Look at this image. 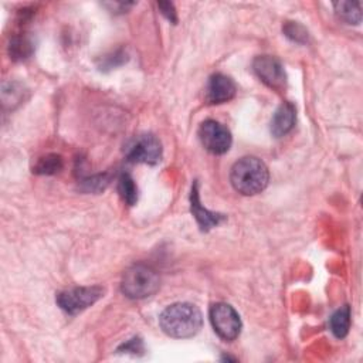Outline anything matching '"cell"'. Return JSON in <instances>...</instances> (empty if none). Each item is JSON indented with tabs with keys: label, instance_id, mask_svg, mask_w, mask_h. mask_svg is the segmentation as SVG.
I'll return each instance as SVG.
<instances>
[{
	"label": "cell",
	"instance_id": "obj_1",
	"mask_svg": "<svg viewBox=\"0 0 363 363\" xmlns=\"http://www.w3.org/2000/svg\"><path fill=\"white\" fill-rule=\"evenodd\" d=\"M162 330L170 337L186 339L194 336L201 325V312L196 305L187 302H177L169 305L159 318Z\"/></svg>",
	"mask_w": 363,
	"mask_h": 363
},
{
	"label": "cell",
	"instance_id": "obj_2",
	"mask_svg": "<svg viewBox=\"0 0 363 363\" xmlns=\"http://www.w3.org/2000/svg\"><path fill=\"white\" fill-rule=\"evenodd\" d=\"M230 180L238 193L244 196H254L267 187L269 173L262 160L254 156H247L234 163Z\"/></svg>",
	"mask_w": 363,
	"mask_h": 363
},
{
	"label": "cell",
	"instance_id": "obj_3",
	"mask_svg": "<svg viewBox=\"0 0 363 363\" xmlns=\"http://www.w3.org/2000/svg\"><path fill=\"white\" fill-rule=\"evenodd\" d=\"M159 288V275L145 264H136L123 272L121 289L130 299H143Z\"/></svg>",
	"mask_w": 363,
	"mask_h": 363
},
{
	"label": "cell",
	"instance_id": "obj_4",
	"mask_svg": "<svg viewBox=\"0 0 363 363\" xmlns=\"http://www.w3.org/2000/svg\"><path fill=\"white\" fill-rule=\"evenodd\" d=\"M102 296L104 289L101 286H77L60 292L57 295V303L67 313L75 315L92 306Z\"/></svg>",
	"mask_w": 363,
	"mask_h": 363
},
{
	"label": "cell",
	"instance_id": "obj_5",
	"mask_svg": "<svg viewBox=\"0 0 363 363\" xmlns=\"http://www.w3.org/2000/svg\"><path fill=\"white\" fill-rule=\"evenodd\" d=\"M210 320L216 333L224 340H234L241 332V319L237 311L224 302L214 303L210 308Z\"/></svg>",
	"mask_w": 363,
	"mask_h": 363
},
{
	"label": "cell",
	"instance_id": "obj_6",
	"mask_svg": "<svg viewBox=\"0 0 363 363\" xmlns=\"http://www.w3.org/2000/svg\"><path fill=\"white\" fill-rule=\"evenodd\" d=\"M128 160L133 163L155 164L162 157L160 140L150 133H143L135 136L125 147Z\"/></svg>",
	"mask_w": 363,
	"mask_h": 363
},
{
	"label": "cell",
	"instance_id": "obj_7",
	"mask_svg": "<svg viewBox=\"0 0 363 363\" xmlns=\"http://www.w3.org/2000/svg\"><path fill=\"white\" fill-rule=\"evenodd\" d=\"M199 138L201 145L214 155L225 153L231 146V133L220 122L207 119L199 128Z\"/></svg>",
	"mask_w": 363,
	"mask_h": 363
},
{
	"label": "cell",
	"instance_id": "obj_8",
	"mask_svg": "<svg viewBox=\"0 0 363 363\" xmlns=\"http://www.w3.org/2000/svg\"><path fill=\"white\" fill-rule=\"evenodd\" d=\"M252 69L257 77L269 88L282 91L286 85V74L279 60L271 55H259L252 62Z\"/></svg>",
	"mask_w": 363,
	"mask_h": 363
},
{
	"label": "cell",
	"instance_id": "obj_9",
	"mask_svg": "<svg viewBox=\"0 0 363 363\" xmlns=\"http://www.w3.org/2000/svg\"><path fill=\"white\" fill-rule=\"evenodd\" d=\"M235 95L234 81L224 74L210 77L206 88V101L208 104H223L233 99Z\"/></svg>",
	"mask_w": 363,
	"mask_h": 363
},
{
	"label": "cell",
	"instance_id": "obj_10",
	"mask_svg": "<svg viewBox=\"0 0 363 363\" xmlns=\"http://www.w3.org/2000/svg\"><path fill=\"white\" fill-rule=\"evenodd\" d=\"M190 208H191V214L194 216V218L197 220V224L200 225V228H201L203 231H208L210 228L218 225V224L224 220V216H223V214L210 211V210H207L206 207L201 206L197 183H194L193 187H191V193H190Z\"/></svg>",
	"mask_w": 363,
	"mask_h": 363
},
{
	"label": "cell",
	"instance_id": "obj_11",
	"mask_svg": "<svg viewBox=\"0 0 363 363\" xmlns=\"http://www.w3.org/2000/svg\"><path fill=\"white\" fill-rule=\"evenodd\" d=\"M296 121V109L291 102H284L275 111L271 121V132L274 136L281 138L289 133Z\"/></svg>",
	"mask_w": 363,
	"mask_h": 363
},
{
	"label": "cell",
	"instance_id": "obj_12",
	"mask_svg": "<svg viewBox=\"0 0 363 363\" xmlns=\"http://www.w3.org/2000/svg\"><path fill=\"white\" fill-rule=\"evenodd\" d=\"M329 326L332 333L342 339L349 333L350 329V308L347 305L337 309L329 319Z\"/></svg>",
	"mask_w": 363,
	"mask_h": 363
},
{
	"label": "cell",
	"instance_id": "obj_13",
	"mask_svg": "<svg viewBox=\"0 0 363 363\" xmlns=\"http://www.w3.org/2000/svg\"><path fill=\"white\" fill-rule=\"evenodd\" d=\"M335 11L339 18L347 24H359L362 20V10L359 1H336L333 3Z\"/></svg>",
	"mask_w": 363,
	"mask_h": 363
},
{
	"label": "cell",
	"instance_id": "obj_14",
	"mask_svg": "<svg viewBox=\"0 0 363 363\" xmlns=\"http://www.w3.org/2000/svg\"><path fill=\"white\" fill-rule=\"evenodd\" d=\"M118 191L126 204L133 206L138 201V187L129 173L121 174L118 180Z\"/></svg>",
	"mask_w": 363,
	"mask_h": 363
},
{
	"label": "cell",
	"instance_id": "obj_15",
	"mask_svg": "<svg viewBox=\"0 0 363 363\" xmlns=\"http://www.w3.org/2000/svg\"><path fill=\"white\" fill-rule=\"evenodd\" d=\"M62 169V159L60 155L50 153L38 159L33 172L37 174H55Z\"/></svg>",
	"mask_w": 363,
	"mask_h": 363
},
{
	"label": "cell",
	"instance_id": "obj_16",
	"mask_svg": "<svg viewBox=\"0 0 363 363\" xmlns=\"http://www.w3.org/2000/svg\"><path fill=\"white\" fill-rule=\"evenodd\" d=\"M33 52V44L27 37H14L10 41V55L13 60H24Z\"/></svg>",
	"mask_w": 363,
	"mask_h": 363
},
{
	"label": "cell",
	"instance_id": "obj_17",
	"mask_svg": "<svg viewBox=\"0 0 363 363\" xmlns=\"http://www.w3.org/2000/svg\"><path fill=\"white\" fill-rule=\"evenodd\" d=\"M284 33H285L289 38H292V40H295V41H305L306 37H308L306 30H305L301 24L294 23V21H288V23L285 24Z\"/></svg>",
	"mask_w": 363,
	"mask_h": 363
},
{
	"label": "cell",
	"instance_id": "obj_18",
	"mask_svg": "<svg viewBox=\"0 0 363 363\" xmlns=\"http://www.w3.org/2000/svg\"><path fill=\"white\" fill-rule=\"evenodd\" d=\"M157 7L160 9V11L173 23L177 21V17H176V10H174V6L169 1H160L157 3Z\"/></svg>",
	"mask_w": 363,
	"mask_h": 363
},
{
	"label": "cell",
	"instance_id": "obj_19",
	"mask_svg": "<svg viewBox=\"0 0 363 363\" xmlns=\"http://www.w3.org/2000/svg\"><path fill=\"white\" fill-rule=\"evenodd\" d=\"M142 349H143L142 340L139 339H132L119 347V350H123V352H139Z\"/></svg>",
	"mask_w": 363,
	"mask_h": 363
}]
</instances>
